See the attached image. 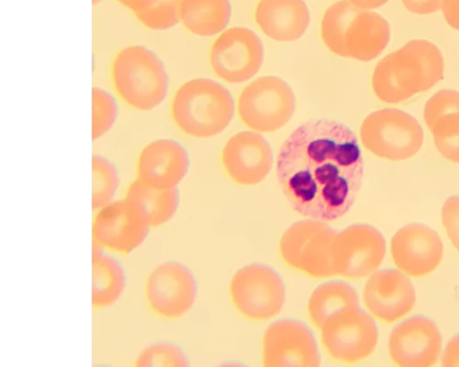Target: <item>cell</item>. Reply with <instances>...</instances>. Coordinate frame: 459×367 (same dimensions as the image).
Instances as JSON below:
<instances>
[{
	"label": "cell",
	"instance_id": "6da1fadb",
	"mask_svg": "<svg viewBox=\"0 0 459 367\" xmlns=\"http://www.w3.org/2000/svg\"><path fill=\"white\" fill-rule=\"evenodd\" d=\"M277 177L299 215L328 223L346 215L359 193L364 160L357 135L333 120H312L284 141Z\"/></svg>",
	"mask_w": 459,
	"mask_h": 367
},
{
	"label": "cell",
	"instance_id": "7a4b0ae2",
	"mask_svg": "<svg viewBox=\"0 0 459 367\" xmlns=\"http://www.w3.org/2000/svg\"><path fill=\"white\" fill-rule=\"evenodd\" d=\"M444 72L439 48L427 40H413L377 64L372 89L382 102L397 104L432 89Z\"/></svg>",
	"mask_w": 459,
	"mask_h": 367
},
{
	"label": "cell",
	"instance_id": "3957f363",
	"mask_svg": "<svg viewBox=\"0 0 459 367\" xmlns=\"http://www.w3.org/2000/svg\"><path fill=\"white\" fill-rule=\"evenodd\" d=\"M110 77L120 98L138 112H152L169 93L170 77L164 61L143 46H128L115 55Z\"/></svg>",
	"mask_w": 459,
	"mask_h": 367
},
{
	"label": "cell",
	"instance_id": "277c9868",
	"mask_svg": "<svg viewBox=\"0 0 459 367\" xmlns=\"http://www.w3.org/2000/svg\"><path fill=\"white\" fill-rule=\"evenodd\" d=\"M171 116L185 134L206 139L221 133L235 116V100L221 84L210 79L184 83L171 101Z\"/></svg>",
	"mask_w": 459,
	"mask_h": 367
},
{
	"label": "cell",
	"instance_id": "5b68a950",
	"mask_svg": "<svg viewBox=\"0 0 459 367\" xmlns=\"http://www.w3.org/2000/svg\"><path fill=\"white\" fill-rule=\"evenodd\" d=\"M337 233L323 220H299L281 239L282 260L289 267L311 277H333L336 276L333 248Z\"/></svg>",
	"mask_w": 459,
	"mask_h": 367
},
{
	"label": "cell",
	"instance_id": "8992f818",
	"mask_svg": "<svg viewBox=\"0 0 459 367\" xmlns=\"http://www.w3.org/2000/svg\"><path fill=\"white\" fill-rule=\"evenodd\" d=\"M365 149L390 161L414 157L424 143V131L418 121L397 108H384L368 115L360 128Z\"/></svg>",
	"mask_w": 459,
	"mask_h": 367
},
{
	"label": "cell",
	"instance_id": "52a82bcc",
	"mask_svg": "<svg viewBox=\"0 0 459 367\" xmlns=\"http://www.w3.org/2000/svg\"><path fill=\"white\" fill-rule=\"evenodd\" d=\"M230 295L241 315L255 321H264L282 311L287 291L284 278L273 267L254 263L234 275Z\"/></svg>",
	"mask_w": 459,
	"mask_h": 367
},
{
	"label": "cell",
	"instance_id": "ba28073f",
	"mask_svg": "<svg viewBox=\"0 0 459 367\" xmlns=\"http://www.w3.org/2000/svg\"><path fill=\"white\" fill-rule=\"evenodd\" d=\"M199 283L189 267L178 260H167L148 275L144 298L150 310L166 320H179L196 304Z\"/></svg>",
	"mask_w": 459,
	"mask_h": 367
},
{
	"label": "cell",
	"instance_id": "9c48e42d",
	"mask_svg": "<svg viewBox=\"0 0 459 367\" xmlns=\"http://www.w3.org/2000/svg\"><path fill=\"white\" fill-rule=\"evenodd\" d=\"M296 96L281 78L262 77L242 92L238 113L243 123L259 132H273L292 119Z\"/></svg>",
	"mask_w": 459,
	"mask_h": 367
},
{
	"label": "cell",
	"instance_id": "30bf717a",
	"mask_svg": "<svg viewBox=\"0 0 459 367\" xmlns=\"http://www.w3.org/2000/svg\"><path fill=\"white\" fill-rule=\"evenodd\" d=\"M264 367H318L322 358L311 328L296 319H281L264 330Z\"/></svg>",
	"mask_w": 459,
	"mask_h": 367
},
{
	"label": "cell",
	"instance_id": "8fae6325",
	"mask_svg": "<svg viewBox=\"0 0 459 367\" xmlns=\"http://www.w3.org/2000/svg\"><path fill=\"white\" fill-rule=\"evenodd\" d=\"M264 57V46L259 36L248 28L234 27L221 33L214 42L210 64L221 80L241 84L256 75Z\"/></svg>",
	"mask_w": 459,
	"mask_h": 367
},
{
	"label": "cell",
	"instance_id": "7c38bea8",
	"mask_svg": "<svg viewBox=\"0 0 459 367\" xmlns=\"http://www.w3.org/2000/svg\"><path fill=\"white\" fill-rule=\"evenodd\" d=\"M322 342L328 354L344 363L368 358L378 342L375 320L360 307L331 319L322 329Z\"/></svg>",
	"mask_w": 459,
	"mask_h": 367
},
{
	"label": "cell",
	"instance_id": "4fadbf2b",
	"mask_svg": "<svg viewBox=\"0 0 459 367\" xmlns=\"http://www.w3.org/2000/svg\"><path fill=\"white\" fill-rule=\"evenodd\" d=\"M386 254L382 234L368 224L352 225L337 233L333 255L336 276L361 279L376 272Z\"/></svg>",
	"mask_w": 459,
	"mask_h": 367
},
{
	"label": "cell",
	"instance_id": "5bb4252c",
	"mask_svg": "<svg viewBox=\"0 0 459 367\" xmlns=\"http://www.w3.org/2000/svg\"><path fill=\"white\" fill-rule=\"evenodd\" d=\"M150 230L142 211L126 198L98 210L92 223V239L108 252L127 254L144 243Z\"/></svg>",
	"mask_w": 459,
	"mask_h": 367
},
{
	"label": "cell",
	"instance_id": "9a60e30c",
	"mask_svg": "<svg viewBox=\"0 0 459 367\" xmlns=\"http://www.w3.org/2000/svg\"><path fill=\"white\" fill-rule=\"evenodd\" d=\"M442 336L437 323L424 315L409 317L390 336L389 353L402 367H429L441 355Z\"/></svg>",
	"mask_w": 459,
	"mask_h": 367
},
{
	"label": "cell",
	"instance_id": "2e32d148",
	"mask_svg": "<svg viewBox=\"0 0 459 367\" xmlns=\"http://www.w3.org/2000/svg\"><path fill=\"white\" fill-rule=\"evenodd\" d=\"M391 251L397 268L413 277L433 273L444 257V244L439 235L419 223L400 229L392 239Z\"/></svg>",
	"mask_w": 459,
	"mask_h": 367
},
{
	"label": "cell",
	"instance_id": "e0dca14e",
	"mask_svg": "<svg viewBox=\"0 0 459 367\" xmlns=\"http://www.w3.org/2000/svg\"><path fill=\"white\" fill-rule=\"evenodd\" d=\"M273 151L265 138L242 132L230 138L222 151V164L230 178L241 186H255L273 170Z\"/></svg>",
	"mask_w": 459,
	"mask_h": 367
},
{
	"label": "cell",
	"instance_id": "ac0fdd59",
	"mask_svg": "<svg viewBox=\"0 0 459 367\" xmlns=\"http://www.w3.org/2000/svg\"><path fill=\"white\" fill-rule=\"evenodd\" d=\"M190 166L186 147L171 138H160L146 144L136 163L139 181L152 188L170 190L178 187Z\"/></svg>",
	"mask_w": 459,
	"mask_h": 367
},
{
	"label": "cell",
	"instance_id": "d6986e66",
	"mask_svg": "<svg viewBox=\"0 0 459 367\" xmlns=\"http://www.w3.org/2000/svg\"><path fill=\"white\" fill-rule=\"evenodd\" d=\"M364 303L369 312L385 322L406 316L416 303V292L404 273L385 269L371 274L364 288Z\"/></svg>",
	"mask_w": 459,
	"mask_h": 367
},
{
	"label": "cell",
	"instance_id": "ffe728a7",
	"mask_svg": "<svg viewBox=\"0 0 459 367\" xmlns=\"http://www.w3.org/2000/svg\"><path fill=\"white\" fill-rule=\"evenodd\" d=\"M310 21V11L304 0H260L255 11V21L261 30L281 43L301 38Z\"/></svg>",
	"mask_w": 459,
	"mask_h": 367
},
{
	"label": "cell",
	"instance_id": "44dd1931",
	"mask_svg": "<svg viewBox=\"0 0 459 367\" xmlns=\"http://www.w3.org/2000/svg\"><path fill=\"white\" fill-rule=\"evenodd\" d=\"M128 283L127 270L121 260L92 243V306L108 309L123 297Z\"/></svg>",
	"mask_w": 459,
	"mask_h": 367
},
{
	"label": "cell",
	"instance_id": "7402d4cb",
	"mask_svg": "<svg viewBox=\"0 0 459 367\" xmlns=\"http://www.w3.org/2000/svg\"><path fill=\"white\" fill-rule=\"evenodd\" d=\"M391 41L389 22L379 14L360 9L347 33L349 57L360 62L377 58Z\"/></svg>",
	"mask_w": 459,
	"mask_h": 367
},
{
	"label": "cell",
	"instance_id": "603a6c76",
	"mask_svg": "<svg viewBox=\"0 0 459 367\" xmlns=\"http://www.w3.org/2000/svg\"><path fill=\"white\" fill-rule=\"evenodd\" d=\"M360 307L359 292L343 280H331L318 286L308 303L313 323L322 329L333 317Z\"/></svg>",
	"mask_w": 459,
	"mask_h": 367
},
{
	"label": "cell",
	"instance_id": "cb8c5ba5",
	"mask_svg": "<svg viewBox=\"0 0 459 367\" xmlns=\"http://www.w3.org/2000/svg\"><path fill=\"white\" fill-rule=\"evenodd\" d=\"M126 198L142 211L151 228L169 224L177 214L180 203L178 188H152L138 179L131 184Z\"/></svg>",
	"mask_w": 459,
	"mask_h": 367
},
{
	"label": "cell",
	"instance_id": "d4e9b609",
	"mask_svg": "<svg viewBox=\"0 0 459 367\" xmlns=\"http://www.w3.org/2000/svg\"><path fill=\"white\" fill-rule=\"evenodd\" d=\"M232 17L230 0H182L180 21L185 28L201 37L221 32Z\"/></svg>",
	"mask_w": 459,
	"mask_h": 367
},
{
	"label": "cell",
	"instance_id": "484cf974",
	"mask_svg": "<svg viewBox=\"0 0 459 367\" xmlns=\"http://www.w3.org/2000/svg\"><path fill=\"white\" fill-rule=\"evenodd\" d=\"M360 11L350 0H341L330 6L321 25L322 38L326 47L334 55L350 58L347 49L348 30Z\"/></svg>",
	"mask_w": 459,
	"mask_h": 367
},
{
	"label": "cell",
	"instance_id": "4316f807",
	"mask_svg": "<svg viewBox=\"0 0 459 367\" xmlns=\"http://www.w3.org/2000/svg\"><path fill=\"white\" fill-rule=\"evenodd\" d=\"M121 185V174L117 165L108 158L92 157V209L99 210L117 197Z\"/></svg>",
	"mask_w": 459,
	"mask_h": 367
},
{
	"label": "cell",
	"instance_id": "83f0119b",
	"mask_svg": "<svg viewBox=\"0 0 459 367\" xmlns=\"http://www.w3.org/2000/svg\"><path fill=\"white\" fill-rule=\"evenodd\" d=\"M136 367H186L190 360L186 352L174 341L159 340L143 347L134 359Z\"/></svg>",
	"mask_w": 459,
	"mask_h": 367
},
{
	"label": "cell",
	"instance_id": "f1b7e54d",
	"mask_svg": "<svg viewBox=\"0 0 459 367\" xmlns=\"http://www.w3.org/2000/svg\"><path fill=\"white\" fill-rule=\"evenodd\" d=\"M120 115L119 102L111 92L100 88L92 89V141H96L117 124Z\"/></svg>",
	"mask_w": 459,
	"mask_h": 367
},
{
	"label": "cell",
	"instance_id": "f546056e",
	"mask_svg": "<svg viewBox=\"0 0 459 367\" xmlns=\"http://www.w3.org/2000/svg\"><path fill=\"white\" fill-rule=\"evenodd\" d=\"M182 0H158L151 7L134 13L145 28L155 31H166L180 22Z\"/></svg>",
	"mask_w": 459,
	"mask_h": 367
},
{
	"label": "cell",
	"instance_id": "4dcf8cb0",
	"mask_svg": "<svg viewBox=\"0 0 459 367\" xmlns=\"http://www.w3.org/2000/svg\"><path fill=\"white\" fill-rule=\"evenodd\" d=\"M431 132L438 152L446 159L459 164V114L441 119Z\"/></svg>",
	"mask_w": 459,
	"mask_h": 367
},
{
	"label": "cell",
	"instance_id": "1f68e13d",
	"mask_svg": "<svg viewBox=\"0 0 459 367\" xmlns=\"http://www.w3.org/2000/svg\"><path fill=\"white\" fill-rule=\"evenodd\" d=\"M459 114V92L445 90L435 94L427 103L424 118L431 130L441 119Z\"/></svg>",
	"mask_w": 459,
	"mask_h": 367
},
{
	"label": "cell",
	"instance_id": "d6a6232c",
	"mask_svg": "<svg viewBox=\"0 0 459 367\" xmlns=\"http://www.w3.org/2000/svg\"><path fill=\"white\" fill-rule=\"evenodd\" d=\"M441 216L447 236L459 252V195L451 196L445 201Z\"/></svg>",
	"mask_w": 459,
	"mask_h": 367
},
{
	"label": "cell",
	"instance_id": "836d02e7",
	"mask_svg": "<svg viewBox=\"0 0 459 367\" xmlns=\"http://www.w3.org/2000/svg\"><path fill=\"white\" fill-rule=\"evenodd\" d=\"M402 2L410 13L427 15L441 10L445 0H402Z\"/></svg>",
	"mask_w": 459,
	"mask_h": 367
},
{
	"label": "cell",
	"instance_id": "e575fe53",
	"mask_svg": "<svg viewBox=\"0 0 459 367\" xmlns=\"http://www.w3.org/2000/svg\"><path fill=\"white\" fill-rule=\"evenodd\" d=\"M442 365L446 367L459 366V334L447 343L442 356Z\"/></svg>",
	"mask_w": 459,
	"mask_h": 367
},
{
	"label": "cell",
	"instance_id": "d590c367",
	"mask_svg": "<svg viewBox=\"0 0 459 367\" xmlns=\"http://www.w3.org/2000/svg\"><path fill=\"white\" fill-rule=\"evenodd\" d=\"M441 10L449 26L459 30V0H445Z\"/></svg>",
	"mask_w": 459,
	"mask_h": 367
},
{
	"label": "cell",
	"instance_id": "8d00e7d4",
	"mask_svg": "<svg viewBox=\"0 0 459 367\" xmlns=\"http://www.w3.org/2000/svg\"><path fill=\"white\" fill-rule=\"evenodd\" d=\"M158 0H117V3L124 8L131 11L134 14L154 5Z\"/></svg>",
	"mask_w": 459,
	"mask_h": 367
},
{
	"label": "cell",
	"instance_id": "74e56055",
	"mask_svg": "<svg viewBox=\"0 0 459 367\" xmlns=\"http://www.w3.org/2000/svg\"><path fill=\"white\" fill-rule=\"evenodd\" d=\"M355 6L363 10H374L385 5L389 0H350Z\"/></svg>",
	"mask_w": 459,
	"mask_h": 367
},
{
	"label": "cell",
	"instance_id": "f35d334b",
	"mask_svg": "<svg viewBox=\"0 0 459 367\" xmlns=\"http://www.w3.org/2000/svg\"><path fill=\"white\" fill-rule=\"evenodd\" d=\"M104 2V0H92V4L94 6H98Z\"/></svg>",
	"mask_w": 459,
	"mask_h": 367
}]
</instances>
